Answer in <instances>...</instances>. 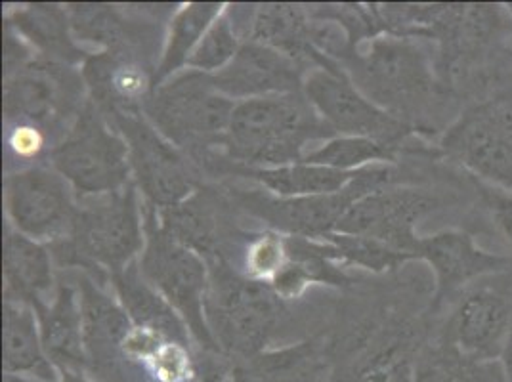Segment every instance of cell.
<instances>
[{
	"mask_svg": "<svg viewBox=\"0 0 512 382\" xmlns=\"http://www.w3.org/2000/svg\"><path fill=\"white\" fill-rule=\"evenodd\" d=\"M159 348V339L151 331H136L127 339V352L132 358L150 361Z\"/></svg>",
	"mask_w": 512,
	"mask_h": 382,
	"instance_id": "9c48e42d",
	"label": "cell"
},
{
	"mask_svg": "<svg viewBox=\"0 0 512 382\" xmlns=\"http://www.w3.org/2000/svg\"><path fill=\"white\" fill-rule=\"evenodd\" d=\"M417 382H505V377L499 360H474L442 339L419 371Z\"/></svg>",
	"mask_w": 512,
	"mask_h": 382,
	"instance_id": "277c9868",
	"label": "cell"
},
{
	"mask_svg": "<svg viewBox=\"0 0 512 382\" xmlns=\"http://www.w3.org/2000/svg\"><path fill=\"white\" fill-rule=\"evenodd\" d=\"M423 253L436 270L438 302L453 300L480 277L512 270V256L480 249L467 230H449L430 237L423 243Z\"/></svg>",
	"mask_w": 512,
	"mask_h": 382,
	"instance_id": "3957f363",
	"label": "cell"
},
{
	"mask_svg": "<svg viewBox=\"0 0 512 382\" xmlns=\"http://www.w3.org/2000/svg\"><path fill=\"white\" fill-rule=\"evenodd\" d=\"M472 190L476 191L480 203L490 213L491 220L501 230V234L507 237L512 247V191L501 190L490 184H484L470 176Z\"/></svg>",
	"mask_w": 512,
	"mask_h": 382,
	"instance_id": "5b68a950",
	"label": "cell"
},
{
	"mask_svg": "<svg viewBox=\"0 0 512 382\" xmlns=\"http://www.w3.org/2000/svg\"><path fill=\"white\" fill-rule=\"evenodd\" d=\"M442 146L465 174L512 191V88L463 107Z\"/></svg>",
	"mask_w": 512,
	"mask_h": 382,
	"instance_id": "6da1fadb",
	"label": "cell"
},
{
	"mask_svg": "<svg viewBox=\"0 0 512 382\" xmlns=\"http://www.w3.org/2000/svg\"><path fill=\"white\" fill-rule=\"evenodd\" d=\"M499 365L503 369L505 382H512V333L511 337L505 342V348H503L501 356H499Z\"/></svg>",
	"mask_w": 512,
	"mask_h": 382,
	"instance_id": "8fae6325",
	"label": "cell"
},
{
	"mask_svg": "<svg viewBox=\"0 0 512 382\" xmlns=\"http://www.w3.org/2000/svg\"><path fill=\"white\" fill-rule=\"evenodd\" d=\"M279 260H281V247L274 239H266L256 245L251 256V266L258 274H268L276 270Z\"/></svg>",
	"mask_w": 512,
	"mask_h": 382,
	"instance_id": "ba28073f",
	"label": "cell"
},
{
	"mask_svg": "<svg viewBox=\"0 0 512 382\" xmlns=\"http://www.w3.org/2000/svg\"><path fill=\"white\" fill-rule=\"evenodd\" d=\"M115 81H117V86H119L123 92L130 94V96L140 94V92L144 90V86H146L144 77H142L138 71H134V69H123V71H119Z\"/></svg>",
	"mask_w": 512,
	"mask_h": 382,
	"instance_id": "30bf717a",
	"label": "cell"
},
{
	"mask_svg": "<svg viewBox=\"0 0 512 382\" xmlns=\"http://www.w3.org/2000/svg\"><path fill=\"white\" fill-rule=\"evenodd\" d=\"M148 363L157 382H186L192 377L190 358L176 344H161Z\"/></svg>",
	"mask_w": 512,
	"mask_h": 382,
	"instance_id": "8992f818",
	"label": "cell"
},
{
	"mask_svg": "<svg viewBox=\"0 0 512 382\" xmlns=\"http://www.w3.org/2000/svg\"><path fill=\"white\" fill-rule=\"evenodd\" d=\"M512 333V270L480 277L453 298L444 339L463 354L497 361Z\"/></svg>",
	"mask_w": 512,
	"mask_h": 382,
	"instance_id": "7a4b0ae2",
	"label": "cell"
},
{
	"mask_svg": "<svg viewBox=\"0 0 512 382\" xmlns=\"http://www.w3.org/2000/svg\"><path fill=\"white\" fill-rule=\"evenodd\" d=\"M507 6H509V10H511V14H512V2H511V4H507Z\"/></svg>",
	"mask_w": 512,
	"mask_h": 382,
	"instance_id": "7c38bea8",
	"label": "cell"
},
{
	"mask_svg": "<svg viewBox=\"0 0 512 382\" xmlns=\"http://www.w3.org/2000/svg\"><path fill=\"white\" fill-rule=\"evenodd\" d=\"M8 146L18 157L31 159L43 148V136L33 127L14 128L8 138Z\"/></svg>",
	"mask_w": 512,
	"mask_h": 382,
	"instance_id": "52a82bcc",
	"label": "cell"
}]
</instances>
